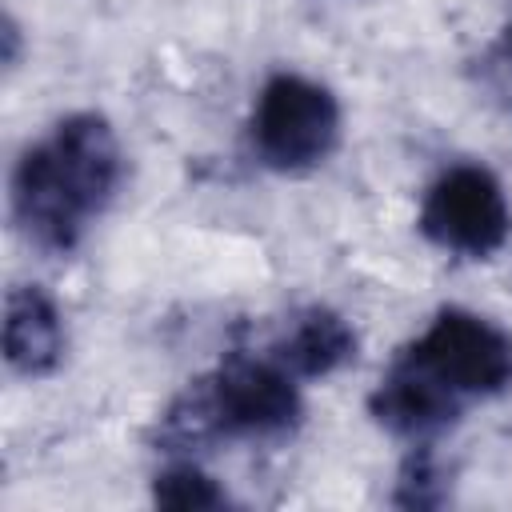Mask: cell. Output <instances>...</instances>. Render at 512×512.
<instances>
[{
    "label": "cell",
    "mask_w": 512,
    "mask_h": 512,
    "mask_svg": "<svg viewBox=\"0 0 512 512\" xmlns=\"http://www.w3.org/2000/svg\"><path fill=\"white\" fill-rule=\"evenodd\" d=\"M356 356V332L352 324L332 308H308L292 320V328L276 344V360L296 380H316L336 368H344Z\"/></svg>",
    "instance_id": "cell-8"
},
{
    "label": "cell",
    "mask_w": 512,
    "mask_h": 512,
    "mask_svg": "<svg viewBox=\"0 0 512 512\" xmlns=\"http://www.w3.org/2000/svg\"><path fill=\"white\" fill-rule=\"evenodd\" d=\"M404 356L460 400L512 388V336L468 308L436 312Z\"/></svg>",
    "instance_id": "cell-4"
},
{
    "label": "cell",
    "mask_w": 512,
    "mask_h": 512,
    "mask_svg": "<svg viewBox=\"0 0 512 512\" xmlns=\"http://www.w3.org/2000/svg\"><path fill=\"white\" fill-rule=\"evenodd\" d=\"M340 140V104L336 96L300 76L276 72L252 108V148L276 172H304L320 164Z\"/></svg>",
    "instance_id": "cell-3"
},
{
    "label": "cell",
    "mask_w": 512,
    "mask_h": 512,
    "mask_svg": "<svg viewBox=\"0 0 512 512\" xmlns=\"http://www.w3.org/2000/svg\"><path fill=\"white\" fill-rule=\"evenodd\" d=\"M300 420L296 376L272 356H232L164 416V436L200 444L212 436H280Z\"/></svg>",
    "instance_id": "cell-2"
},
{
    "label": "cell",
    "mask_w": 512,
    "mask_h": 512,
    "mask_svg": "<svg viewBox=\"0 0 512 512\" xmlns=\"http://www.w3.org/2000/svg\"><path fill=\"white\" fill-rule=\"evenodd\" d=\"M124 180V152L112 124L96 112L64 116L32 144L12 172V212L32 244L68 252L80 244Z\"/></svg>",
    "instance_id": "cell-1"
},
{
    "label": "cell",
    "mask_w": 512,
    "mask_h": 512,
    "mask_svg": "<svg viewBox=\"0 0 512 512\" xmlns=\"http://www.w3.org/2000/svg\"><path fill=\"white\" fill-rule=\"evenodd\" d=\"M444 500V484H440V472H436V460L428 452L412 456L400 472V488H396V504H408V508H432Z\"/></svg>",
    "instance_id": "cell-10"
},
{
    "label": "cell",
    "mask_w": 512,
    "mask_h": 512,
    "mask_svg": "<svg viewBox=\"0 0 512 512\" xmlns=\"http://www.w3.org/2000/svg\"><path fill=\"white\" fill-rule=\"evenodd\" d=\"M496 60H500V68L508 72V88H512V28L504 32V40H500V52H496Z\"/></svg>",
    "instance_id": "cell-11"
},
{
    "label": "cell",
    "mask_w": 512,
    "mask_h": 512,
    "mask_svg": "<svg viewBox=\"0 0 512 512\" xmlns=\"http://www.w3.org/2000/svg\"><path fill=\"white\" fill-rule=\"evenodd\" d=\"M64 316L36 284L12 288L4 304V360L20 376H48L64 360Z\"/></svg>",
    "instance_id": "cell-7"
},
{
    "label": "cell",
    "mask_w": 512,
    "mask_h": 512,
    "mask_svg": "<svg viewBox=\"0 0 512 512\" xmlns=\"http://www.w3.org/2000/svg\"><path fill=\"white\" fill-rule=\"evenodd\" d=\"M368 408L388 432L408 436V440H428V436L444 432L464 412V400L452 396L440 380H432L424 368H416L400 352L392 360V368L380 376Z\"/></svg>",
    "instance_id": "cell-6"
},
{
    "label": "cell",
    "mask_w": 512,
    "mask_h": 512,
    "mask_svg": "<svg viewBox=\"0 0 512 512\" xmlns=\"http://www.w3.org/2000/svg\"><path fill=\"white\" fill-rule=\"evenodd\" d=\"M420 232L444 252L472 260L492 256L512 232V212L500 180L484 164H452L424 192Z\"/></svg>",
    "instance_id": "cell-5"
},
{
    "label": "cell",
    "mask_w": 512,
    "mask_h": 512,
    "mask_svg": "<svg viewBox=\"0 0 512 512\" xmlns=\"http://www.w3.org/2000/svg\"><path fill=\"white\" fill-rule=\"evenodd\" d=\"M152 500L164 508H224L228 492L196 464H172V468L156 472Z\"/></svg>",
    "instance_id": "cell-9"
}]
</instances>
